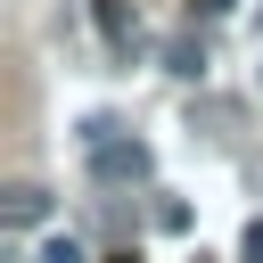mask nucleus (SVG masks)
<instances>
[{
	"label": "nucleus",
	"instance_id": "f257e3e1",
	"mask_svg": "<svg viewBox=\"0 0 263 263\" xmlns=\"http://www.w3.org/2000/svg\"><path fill=\"white\" fill-rule=\"evenodd\" d=\"M82 148H90V173H99V181H148V173H156L148 140H123L107 115H90V123H82Z\"/></svg>",
	"mask_w": 263,
	"mask_h": 263
},
{
	"label": "nucleus",
	"instance_id": "f03ea898",
	"mask_svg": "<svg viewBox=\"0 0 263 263\" xmlns=\"http://www.w3.org/2000/svg\"><path fill=\"white\" fill-rule=\"evenodd\" d=\"M0 214H8V222H16V230H33V222H41V214H49V189H33V181H16V189H8V205H0Z\"/></svg>",
	"mask_w": 263,
	"mask_h": 263
},
{
	"label": "nucleus",
	"instance_id": "7ed1b4c3",
	"mask_svg": "<svg viewBox=\"0 0 263 263\" xmlns=\"http://www.w3.org/2000/svg\"><path fill=\"white\" fill-rule=\"evenodd\" d=\"M99 33H107V49H132V41H140V16H132L123 0H99Z\"/></svg>",
	"mask_w": 263,
	"mask_h": 263
},
{
	"label": "nucleus",
	"instance_id": "20e7f679",
	"mask_svg": "<svg viewBox=\"0 0 263 263\" xmlns=\"http://www.w3.org/2000/svg\"><path fill=\"white\" fill-rule=\"evenodd\" d=\"M164 74L197 82V74H205V49H197V41H173V49H164Z\"/></svg>",
	"mask_w": 263,
	"mask_h": 263
},
{
	"label": "nucleus",
	"instance_id": "39448f33",
	"mask_svg": "<svg viewBox=\"0 0 263 263\" xmlns=\"http://www.w3.org/2000/svg\"><path fill=\"white\" fill-rule=\"evenodd\" d=\"M33 263H90V255H82V238H74V230H58V238H41V255H33Z\"/></svg>",
	"mask_w": 263,
	"mask_h": 263
},
{
	"label": "nucleus",
	"instance_id": "423d86ee",
	"mask_svg": "<svg viewBox=\"0 0 263 263\" xmlns=\"http://www.w3.org/2000/svg\"><path fill=\"white\" fill-rule=\"evenodd\" d=\"M238 263H263V222H247V238H238Z\"/></svg>",
	"mask_w": 263,
	"mask_h": 263
}]
</instances>
